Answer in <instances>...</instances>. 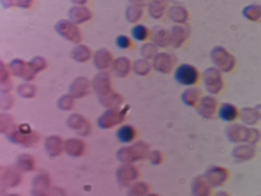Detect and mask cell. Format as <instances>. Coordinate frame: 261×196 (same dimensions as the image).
<instances>
[{"mask_svg":"<svg viewBox=\"0 0 261 196\" xmlns=\"http://www.w3.org/2000/svg\"><path fill=\"white\" fill-rule=\"evenodd\" d=\"M174 80L179 85L194 86L199 82L200 74L195 66L190 64L179 65L174 71Z\"/></svg>","mask_w":261,"mask_h":196,"instance_id":"1","label":"cell"},{"mask_svg":"<svg viewBox=\"0 0 261 196\" xmlns=\"http://www.w3.org/2000/svg\"><path fill=\"white\" fill-rule=\"evenodd\" d=\"M117 140L121 144H132L138 138V131L133 125L125 124L119 126V129L117 130Z\"/></svg>","mask_w":261,"mask_h":196,"instance_id":"2","label":"cell"},{"mask_svg":"<svg viewBox=\"0 0 261 196\" xmlns=\"http://www.w3.org/2000/svg\"><path fill=\"white\" fill-rule=\"evenodd\" d=\"M238 108L236 107L234 104L232 103H223L221 104L220 110H218V117H220L221 120L223 122H234V120L238 118Z\"/></svg>","mask_w":261,"mask_h":196,"instance_id":"3","label":"cell"},{"mask_svg":"<svg viewBox=\"0 0 261 196\" xmlns=\"http://www.w3.org/2000/svg\"><path fill=\"white\" fill-rule=\"evenodd\" d=\"M151 37V31L147 26L138 23L132 29V38L138 42H146Z\"/></svg>","mask_w":261,"mask_h":196,"instance_id":"4","label":"cell"},{"mask_svg":"<svg viewBox=\"0 0 261 196\" xmlns=\"http://www.w3.org/2000/svg\"><path fill=\"white\" fill-rule=\"evenodd\" d=\"M115 46L119 48V49L127 50L134 47V42H133L132 38L127 37L125 35H119L115 38Z\"/></svg>","mask_w":261,"mask_h":196,"instance_id":"5","label":"cell"},{"mask_svg":"<svg viewBox=\"0 0 261 196\" xmlns=\"http://www.w3.org/2000/svg\"><path fill=\"white\" fill-rule=\"evenodd\" d=\"M147 196H160V195H157V194H148Z\"/></svg>","mask_w":261,"mask_h":196,"instance_id":"6","label":"cell"},{"mask_svg":"<svg viewBox=\"0 0 261 196\" xmlns=\"http://www.w3.org/2000/svg\"><path fill=\"white\" fill-rule=\"evenodd\" d=\"M8 196H19V195H8Z\"/></svg>","mask_w":261,"mask_h":196,"instance_id":"7","label":"cell"}]
</instances>
